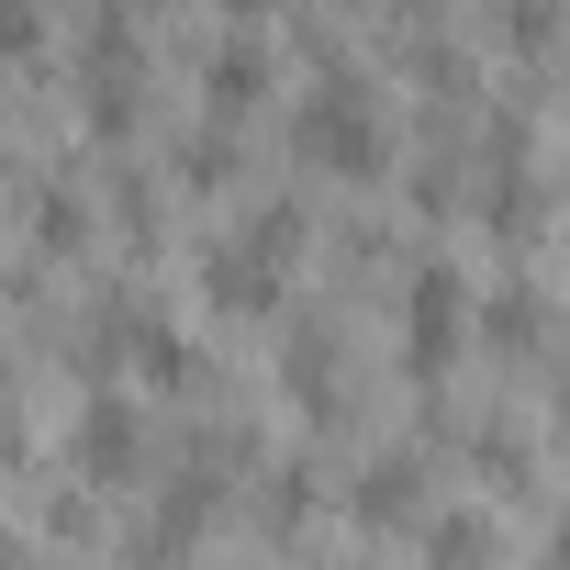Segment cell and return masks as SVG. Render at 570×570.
<instances>
[{
	"instance_id": "cell-1",
	"label": "cell",
	"mask_w": 570,
	"mask_h": 570,
	"mask_svg": "<svg viewBox=\"0 0 570 570\" xmlns=\"http://www.w3.org/2000/svg\"><path fill=\"white\" fill-rule=\"evenodd\" d=\"M303 157H314V168H336V179H381L392 124H381V90H370L358 68H325V90L303 101Z\"/></svg>"
},
{
	"instance_id": "cell-2",
	"label": "cell",
	"mask_w": 570,
	"mask_h": 570,
	"mask_svg": "<svg viewBox=\"0 0 570 570\" xmlns=\"http://www.w3.org/2000/svg\"><path fill=\"white\" fill-rule=\"evenodd\" d=\"M68 459H79V481H101V492L146 481V403H135V392H90L79 425H68Z\"/></svg>"
},
{
	"instance_id": "cell-3",
	"label": "cell",
	"mask_w": 570,
	"mask_h": 570,
	"mask_svg": "<svg viewBox=\"0 0 570 570\" xmlns=\"http://www.w3.org/2000/svg\"><path fill=\"white\" fill-rule=\"evenodd\" d=\"M459 336H470V279H459L448 257H425V268L403 279V358L436 381V370L459 358Z\"/></svg>"
},
{
	"instance_id": "cell-4",
	"label": "cell",
	"mask_w": 570,
	"mask_h": 570,
	"mask_svg": "<svg viewBox=\"0 0 570 570\" xmlns=\"http://www.w3.org/2000/svg\"><path fill=\"white\" fill-rule=\"evenodd\" d=\"M279 246H257V235H224L213 257H202V303L213 314H279Z\"/></svg>"
},
{
	"instance_id": "cell-5",
	"label": "cell",
	"mask_w": 570,
	"mask_h": 570,
	"mask_svg": "<svg viewBox=\"0 0 570 570\" xmlns=\"http://www.w3.org/2000/svg\"><path fill=\"white\" fill-rule=\"evenodd\" d=\"M202 101H213V112H257V101H268V46H257V35H224V46L202 57Z\"/></svg>"
},
{
	"instance_id": "cell-6",
	"label": "cell",
	"mask_w": 570,
	"mask_h": 570,
	"mask_svg": "<svg viewBox=\"0 0 570 570\" xmlns=\"http://www.w3.org/2000/svg\"><path fill=\"white\" fill-rule=\"evenodd\" d=\"M403 514H425V470L392 448V459L358 470V525H403Z\"/></svg>"
},
{
	"instance_id": "cell-7",
	"label": "cell",
	"mask_w": 570,
	"mask_h": 570,
	"mask_svg": "<svg viewBox=\"0 0 570 570\" xmlns=\"http://www.w3.org/2000/svg\"><path fill=\"white\" fill-rule=\"evenodd\" d=\"M425 559H436V570H481V559H492V525H481V514H436Z\"/></svg>"
},
{
	"instance_id": "cell-8",
	"label": "cell",
	"mask_w": 570,
	"mask_h": 570,
	"mask_svg": "<svg viewBox=\"0 0 570 570\" xmlns=\"http://www.w3.org/2000/svg\"><path fill=\"white\" fill-rule=\"evenodd\" d=\"M79 235H90V202H79V190H46V202H35V246H57V257H68Z\"/></svg>"
},
{
	"instance_id": "cell-9",
	"label": "cell",
	"mask_w": 570,
	"mask_h": 570,
	"mask_svg": "<svg viewBox=\"0 0 570 570\" xmlns=\"http://www.w3.org/2000/svg\"><path fill=\"white\" fill-rule=\"evenodd\" d=\"M481 336L492 347H537V292H492L481 303Z\"/></svg>"
},
{
	"instance_id": "cell-10",
	"label": "cell",
	"mask_w": 570,
	"mask_h": 570,
	"mask_svg": "<svg viewBox=\"0 0 570 570\" xmlns=\"http://www.w3.org/2000/svg\"><path fill=\"white\" fill-rule=\"evenodd\" d=\"M0 57H46V0H0Z\"/></svg>"
},
{
	"instance_id": "cell-11",
	"label": "cell",
	"mask_w": 570,
	"mask_h": 570,
	"mask_svg": "<svg viewBox=\"0 0 570 570\" xmlns=\"http://www.w3.org/2000/svg\"><path fill=\"white\" fill-rule=\"evenodd\" d=\"M548 570H570V525H559V537H548Z\"/></svg>"
},
{
	"instance_id": "cell-12",
	"label": "cell",
	"mask_w": 570,
	"mask_h": 570,
	"mask_svg": "<svg viewBox=\"0 0 570 570\" xmlns=\"http://www.w3.org/2000/svg\"><path fill=\"white\" fill-rule=\"evenodd\" d=\"M559 436H570V370H559Z\"/></svg>"
},
{
	"instance_id": "cell-13",
	"label": "cell",
	"mask_w": 570,
	"mask_h": 570,
	"mask_svg": "<svg viewBox=\"0 0 570 570\" xmlns=\"http://www.w3.org/2000/svg\"><path fill=\"white\" fill-rule=\"evenodd\" d=\"M224 12H268V0H224Z\"/></svg>"
},
{
	"instance_id": "cell-14",
	"label": "cell",
	"mask_w": 570,
	"mask_h": 570,
	"mask_svg": "<svg viewBox=\"0 0 570 570\" xmlns=\"http://www.w3.org/2000/svg\"><path fill=\"white\" fill-rule=\"evenodd\" d=\"M358 570H370V559H358Z\"/></svg>"
}]
</instances>
